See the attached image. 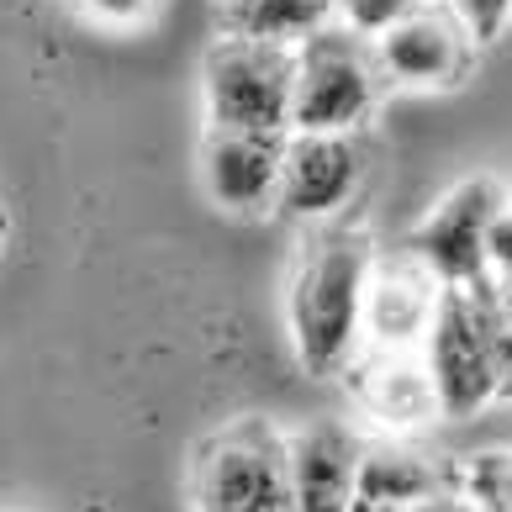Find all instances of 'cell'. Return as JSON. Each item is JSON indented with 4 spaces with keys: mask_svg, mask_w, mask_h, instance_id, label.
I'll return each mask as SVG.
<instances>
[{
    "mask_svg": "<svg viewBox=\"0 0 512 512\" xmlns=\"http://www.w3.org/2000/svg\"><path fill=\"white\" fill-rule=\"evenodd\" d=\"M375 249L354 217L312 222L296 270L286 280V328L296 365L312 381H333L365 349V291H370Z\"/></svg>",
    "mask_w": 512,
    "mask_h": 512,
    "instance_id": "6da1fadb",
    "label": "cell"
},
{
    "mask_svg": "<svg viewBox=\"0 0 512 512\" xmlns=\"http://www.w3.org/2000/svg\"><path fill=\"white\" fill-rule=\"evenodd\" d=\"M502 307L497 286H444L439 317L423 338V365L439 386L444 417H481L491 402H502V365H497Z\"/></svg>",
    "mask_w": 512,
    "mask_h": 512,
    "instance_id": "7a4b0ae2",
    "label": "cell"
},
{
    "mask_svg": "<svg viewBox=\"0 0 512 512\" xmlns=\"http://www.w3.org/2000/svg\"><path fill=\"white\" fill-rule=\"evenodd\" d=\"M386 69L375 43L344 22L317 27L296 43V90H291V132H359L386 96Z\"/></svg>",
    "mask_w": 512,
    "mask_h": 512,
    "instance_id": "3957f363",
    "label": "cell"
},
{
    "mask_svg": "<svg viewBox=\"0 0 512 512\" xmlns=\"http://www.w3.org/2000/svg\"><path fill=\"white\" fill-rule=\"evenodd\" d=\"M206 127L217 132H275L291 138L296 48L233 37L206 53Z\"/></svg>",
    "mask_w": 512,
    "mask_h": 512,
    "instance_id": "277c9868",
    "label": "cell"
},
{
    "mask_svg": "<svg viewBox=\"0 0 512 512\" xmlns=\"http://www.w3.org/2000/svg\"><path fill=\"white\" fill-rule=\"evenodd\" d=\"M196 512H296L286 433L270 423H233L201 449Z\"/></svg>",
    "mask_w": 512,
    "mask_h": 512,
    "instance_id": "5b68a950",
    "label": "cell"
},
{
    "mask_svg": "<svg viewBox=\"0 0 512 512\" xmlns=\"http://www.w3.org/2000/svg\"><path fill=\"white\" fill-rule=\"evenodd\" d=\"M507 185L497 175H470L449 185L439 206L412 227L407 249L428 264L444 286H481L491 280V233L507 212Z\"/></svg>",
    "mask_w": 512,
    "mask_h": 512,
    "instance_id": "8992f818",
    "label": "cell"
},
{
    "mask_svg": "<svg viewBox=\"0 0 512 512\" xmlns=\"http://www.w3.org/2000/svg\"><path fill=\"white\" fill-rule=\"evenodd\" d=\"M344 391L359 417L386 433H423L444 417L423 349H359L344 365Z\"/></svg>",
    "mask_w": 512,
    "mask_h": 512,
    "instance_id": "52a82bcc",
    "label": "cell"
},
{
    "mask_svg": "<svg viewBox=\"0 0 512 512\" xmlns=\"http://www.w3.org/2000/svg\"><path fill=\"white\" fill-rule=\"evenodd\" d=\"M359 180H365V154L354 132H291L275 212L296 222H333L349 212Z\"/></svg>",
    "mask_w": 512,
    "mask_h": 512,
    "instance_id": "ba28073f",
    "label": "cell"
},
{
    "mask_svg": "<svg viewBox=\"0 0 512 512\" xmlns=\"http://www.w3.org/2000/svg\"><path fill=\"white\" fill-rule=\"evenodd\" d=\"M375 59H381L391 85L449 90L476 64V37L465 32V22L449 6H417L407 22L375 37Z\"/></svg>",
    "mask_w": 512,
    "mask_h": 512,
    "instance_id": "9c48e42d",
    "label": "cell"
},
{
    "mask_svg": "<svg viewBox=\"0 0 512 512\" xmlns=\"http://www.w3.org/2000/svg\"><path fill=\"white\" fill-rule=\"evenodd\" d=\"M201 180L227 217H264L280 206L286 180V138L275 132H206Z\"/></svg>",
    "mask_w": 512,
    "mask_h": 512,
    "instance_id": "30bf717a",
    "label": "cell"
},
{
    "mask_svg": "<svg viewBox=\"0 0 512 512\" xmlns=\"http://www.w3.org/2000/svg\"><path fill=\"white\" fill-rule=\"evenodd\" d=\"M439 301L444 280L412 249L375 259L365 291V349H423L433 317H439Z\"/></svg>",
    "mask_w": 512,
    "mask_h": 512,
    "instance_id": "8fae6325",
    "label": "cell"
},
{
    "mask_svg": "<svg viewBox=\"0 0 512 512\" xmlns=\"http://www.w3.org/2000/svg\"><path fill=\"white\" fill-rule=\"evenodd\" d=\"M286 460L296 512H349L365 439L344 423H307L286 433Z\"/></svg>",
    "mask_w": 512,
    "mask_h": 512,
    "instance_id": "7c38bea8",
    "label": "cell"
},
{
    "mask_svg": "<svg viewBox=\"0 0 512 512\" xmlns=\"http://www.w3.org/2000/svg\"><path fill=\"white\" fill-rule=\"evenodd\" d=\"M439 486H449V481L407 444H365L349 512H412Z\"/></svg>",
    "mask_w": 512,
    "mask_h": 512,
    "instance_id": "4fadbf2b",
    "label": "cell"
},
{
    "mask_svg": "<svg viewBox=\"0 0 512 512\" xmlns=\"http://www.w3.org/2000/svg\"><path fill=\"white\" fill-rule=\"evenodd\" d=\"M333 22V0H227L222 27L233 37H259V43H307L317 27Z\"/></svg>",
    "mask_w": 512,
    "mask_h": 512,
    "instance_id": "5bb4252c",
    "label": "cell"
},
{
    "mask_svg": "<svg viewBox=\"0 0 512 512\" xmlns=\"http://www.w3.org/2000/svg\"><path fill=\"white\" fill-rule=\"evenodd\" d=\"M449 486L476 502V512H512V449H476L454 460Z\"/></svg>",
    "mask_w": 512,
    "mask_h": 512,
    "instance_id": "9a60e30c",
    "label": "cell"
},
{
    "mask_svg": "<svg viewBox=\"0 0 512 512\" xmlns=\"http://www.w3.org/2000/svg\"><path fill=\"white\" fill-rule=\"evenodd\" d=\"M417 6H428V0H333V16L375 43V37L391 32L396 22H407Z\"/></svg>",
    "mask_w": 512,
    "mask_h": 512,
    "instance_id": "2e32d148",
    "label": "cell"
},
{
    "mask_svg": "<svg viewBox=\"0 0 512 512\" xmlns=\"http://www.w3.org/2000/svg\"><path fill=\"white\" fill-rule=\"evenodd\" d=\"M444 6L465 22V32L476 37V48H491L512 27V0H444Z\"/></svg>",
    "mask_w": 512,
    "mask_h": 512,
    "instance_id": "e0dca14e",
    "label": "cell"
},
{
    "mask_svg": "<svg viewBox=\"0 0 512 512\" xmlns=\"http://www.w3.org/2000/svg\"><path fill=\"white\" fill-rule=\"evenodd\" d=\"M85 16H96L106 27H138L148 22V11H154V0H80Z\"/></svg>",
    "mask_w": 512,
    "mask_h": 512,
    "instance_id": "ac0fdd59",
    "label": "cell"
},
{
    "mask_svg": "<svg viewBox=\"0 0 512 512\" xmlns=\"http://www.w3.org/2000/svg\"><path fill=\"white\" fill-rule=\"evenodd\" d=\"M491 286H497V307H502V333L512 338V243L491 249Z\"/></svg>",
    "mask_w": 512,
    "mask_h": 512,
    "instance_id": "d6986e66",
    "label": "cell"
},
{
    "mask_svg": "<svg viewBox=\"0 0 512 512\" xmlns=\"http://www.w3.org/2000/svg\"><path fill=\"white\" fill-rule=\"evenodd\" d=\"M412 512H476V502H465L454 486H439L433 497H423V502H417Z\"/></svg>",
    "mask_w": 512,
    "mask_h": 512,
    "instance_id": "ffe728a7",
    "label": "cell"
},
{
    "mask_svg": "<svg viewBox=\"0 0 512 512\" xmlns=\"http://www.w3.org/2000/svg\"><path fill=\"white\" fill-rule=\"evenodd\" d=\"M502 243H512V196H507V212L497 222V233H491V249H502Z\"/></svg>",
    "mask_w": 512,
    "mask_h": 512,
    "instance_id": "44dd1931",
    "label": "cell"
},
{
    "mask_svg": "<svg viewBox=\"0 0 512 512\" xmlns=\"http://www.w3.org/2000/svg\"><path fill=\"white\" fill-rule=\"evenodd\" d=\"M0 243H6V217H0Z\"/></svg>",
    "mask_w": 512,
    "mask_h": 512,
    "instance_id": "7402d4cb",
    "label": "cell"
}]
</instances>
